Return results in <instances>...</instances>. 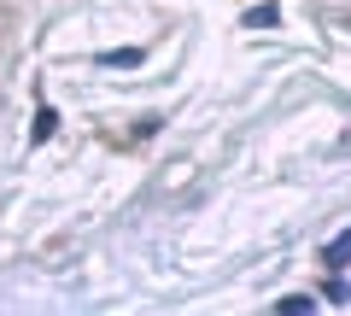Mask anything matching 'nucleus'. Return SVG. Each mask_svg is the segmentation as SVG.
Here are the masks:
<instances>
[{"instance_id":"f257e3e1","label":"nucleus","mask_w":351,"mask_h":316,"mask_svg":"<svg viewBox=\"0 0 351 316\" xmlns=\"http://www.w3.org/2000/svg\"><path fill=\"white\" fill-rule=\"evenodd\" d=\"M346 258H351V234H339V241H334V246H328V264H334V269H339V264H346Z\"/></svg>"}]
</instances>
